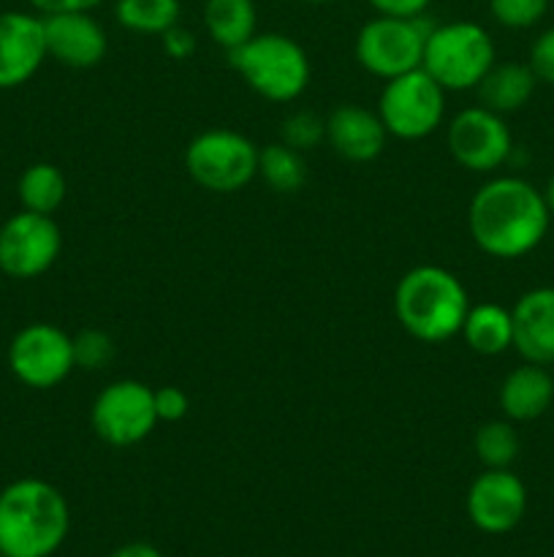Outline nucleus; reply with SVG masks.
Masks as SVG:
<instances>
[{
	"mask_svg": "<svg viewBox=\"0 0 554 557\" xmlns=\"http://www.w3.org/2000/svg\"><path fill=\"white\" fill-rule=\"evenodd\" d=\"M470 297L459 277L438 264H418L394 288V315L418 343L440 346L462 332Z\"/></svg>",
	"mask_w": 554,
	"mask_h": 557,
	"instance_id": "obj_3",
	"label": "nucleus"
},
{
	"mask_svg": "<svg viewBox=\"0 0 554 557\" xmlns=\"http://www.w3.org/2000/svg\"><path fill=\"white\" fill-rule=\"evenodd\" d=\"M16 196H20L22 210L38 212V215H54L63 207L65 196H68V183H65V174L54 163L38 161L30 163L20 174Z\"/></svg>",
	"mask_w": 554,
	"mask_h": 557,
	"instance_id": "obj_22",
	"label": "nucleus"
},
{
	"mask_svg": "<svg viewBox=\"0 0 554 557\" xmlns=\"http://www.w3.org/2000/svg\"><path fill=\"white\" fill-rule=\"evenodd\" d=\"M445 145L462 169L473 174H494L514 152V134L503 114L478 103L451 117Z\"/></svg>",
	"mask_w": 554,
	"mask_h": 557,
	"instance_id": "obj_11",
	"label": "nucleus"
},
{
	"mask_svg": "<svg viewBox=\"0 0 554 557\" xmlns=\"http://www.w3.org/2000/svg\"><path fill=\"white\" fill-rule=\"evenodd\" d=\"M9 370L27 389L47 392L74 373V337L49 321L27 324L11 337Z\"/></svg>",
	"mask_w": 554,
	"mask_h": 557,
	"instance_id": "obj_10",
	"label": "nucleus"
},
{
	"mask_svg": "<svg viewBox=\"0 0 554 557\" xmlns=\"http://www.w3.org/2000/svg\"><path fill=\"white\" fill-rule=\"evenodd\" d=\"M473 451L483 468H511L521 451V438L511 419H489L473 435Z\"/></svg>",
	"mask_w": 554,
	"mask_h": 557,
	"instance_id": "obj_25",
	"label": "nucleus"
},
{
	"mask_svg": "<svg viewBox=\"0 0 554 557\" xmlns=\"http://www.w3.org/2000/svg\"><path fill=\"white\" fill-rule=\"evenodd\" d=\"M500 411L514 424L536 422L554 403V379L543 364L525 362L511 370L498 392Z\"/></svg>",
	"mask_w": 554,
	"mask_h": 557,
	"instance_id": "obj_18",
	"label": "nucleus"
},
{
	"mask_svg": "<svg viewBox=\"0 0 554 557\" xmlns=\"http://www.w3.org/2000/svg\"><path fill=\"white\" fill-rule=\"evenodd\" d=\"M530 69L536 71L538 82L554 87V27L543 30L530 47Z\"/></svg>",
	"mask_w": 554,
	"mask_h": 557,
	"instance_id": "obj_30",
	"label": "nucleus"
},
{
	"mask_svg": "<svg viewBox=\"0 0 554 557\" xmlns=\"http://www.w3.org/2000/svg\"><path fill=\"white\" fill-rule=\"evenodd\" d=\"M527 500L525 482L511 468H483L467 487L465 511L481 533L505 536L521 525Z\"/></svg>",
	"mask_w": 554,
	"mask_h": 557,
	"instance_id": "obj_13",
	"label": "nucleus"
},
{
	"mask_svg": "<svg viewBox=\"0 0 554 557\" xmlns=\"http://www.w3.org/2000/svg\"><path fill=\"white\" fill-rule=\"evenodd\" d=\"M280 139L282 145L304 156V152L315 150L320 141H326V117L310 112V109H297L282 120Z\"/></svg>",
	"mask_w": 554,
	"mask_h": 557,
	"instance_id": "obj_26",
	"label": "nucleus"
},
{
	"mask_svg": "<svg viewBox=\"0 0 554 557\" xmlns=\"http://www.w3.org/2000/svg\"><path fill=\"white\" fill-rule=\"evenodd\" d=\"M367 5L380 16H424L432 0H367Z\"/></svg>",
	"mask_w": 554,
	"mask_h": 557,
	"instance_id": "obj_32",
	"label": "nucleus"
},
{
	"mask_svg": "<svg viewBox=\"0 0 554 557\" xmlns=\"http://www.w3.org/2000/svg\"><path fill=\"white\" fill-rule=\"evenodd\" d=\"M538 76L530 69V63H516V60H505V63H494L481 79L478 90V101L481 107L492 109L498 114L519 112L530 103L536 96Z\"/></svg>",
	"mask_w": 554,
	"mask_h": 557,
	"instance_id": "obj_19",
	"label": "nucleus"
},
{
	"mask_svg": "<svg viewBox=\"0 0 554 557\" xmlns=\"http://www.w3.org/2000/svg\"><path fill=\"white\" fill-rule=\"evenodd\" d=\"M228 63L255 96L272 103L297 101L313 76L304 47L286 33H255L228 52Z\"/></svg>",
	"mask_w": 554,
	"mask_h": 557,
	"instance_id": "obj_4",
	"label": "nucleus"
},
{
	"mask_svg": "<svg viewBox=\"0 0 554 557\" xmlns=\"http://www.w3.org/2000/svg\"><path fill=\"white\" fill-rule=\"evenodd\" d=\"M63 250V232L52 215L14 212L0 226V272L14 281H33L54 267Z\"/></svg>",
	"mask_w": 554,
	"mask_h": 557,
	"instance_id": "obj_12",
	"label": "nucleus"
},
{
	"mask_svg": "<svg viewBox=\"0 0 554 557\" xmlns=\"http://www.w3.org/2000/svg\"><path fill=\"white\" fill-rule=\"evenodd\" d=\"M552 0H489V14L505 30H530L546 16Z\"/></svg>",
	"mask_w": 554,
	"mask_h": 557,
	"instance_id": "obj_27",
	"label": "nucleus"
},
{
	"mask_svg": "<svg viewBox=\"0 0 554 557\" xmlns=\"http://www.w3.org/2000/svg\"><path fill=\"white\" fill-rule=\"evenodd\" d=\"M514 351L525 362L554 364V286H536L511 308Z\"/></svg>",
	"mask_w": 554,
	"mask_h": 557,
	"instance_id": "obj_17",
	"label": "nucleus"
},
{
	"mask_svg": "<svg viewBox=\"0 0 554 557\" xmlns=\"http://www.w3.org/2000/svg\"><path fill=\"white\" fill-rule=\"evenodd\" d=\"M259 150L239 131H201L185 147V172L210 194H237L259 177Z\"/></svg>",
	"mask_w": 554,
	"mask_h": 557,
	"instance_id": "obj_6",
	"label": "nucleus"
},
{
	"mask_svg": "<svg viewBox=\"0 0 554 557\" xmlns=\"http://www.w3.org/2000/svg\"><path fill=\"white\" fill-rule=\"evenodd\" d=\"M36 14H65V11H92L103 3V0H27Z\"/></svg>",
	"mask_w": 554,
	"mask_h": 557,
	"instance_id": "obj_33",
	"label": "nucleus"
},
{
	"mask_svg": "<svg viewBox=\"0 0 554 557\" xmlns=\"http://www.w3.org/2000/svg\"><path fill=\"white\" fill-rule=\"evenodd\" d=\"M429 30L427 16H380L364 22L353 41V58L367 74L389 82L407 71L421 69L424 44Z\"/></svg>",
	"mask_w": 554,
	"mask_h": 557,
	"instance_id": "obj_7",
	"label": "nucleus"
},
{
	"mask_svg": "<svg viewBox=\"0 0 554 557\" xmlns=\"http://www.w3.org/2000/svg\"><path fill=\"white\" fill-rule=\"evenodd\" d=\"M109 557H163V553L150 542H128L114 549Z\"/></svg>",
	"mask_w": 554,
	"mask_h": 557,
	"instance_id": "obj_34",
	"label": "nucleus"
},
{
	"mask_svg": "<svg viewBox=\"0 0 554 557\" xmlns=\"http://www.w3.org/2000/svg\"><path fill=\"white\" fill-rule=\"evenodd\" d=\"M47 54L74 71L96 69L106 58L109 38L92 11H65L43 16Z\"/></svg>",
	"mask_w": 554,
	"mask_h": 557,
	"instance_id": "obj_15",
	"label": "nucleus"
},
{
	"mask_svg": "<svg viewBox=\"0 0 554 557\" xmlns=\"http://www.w3.org/2000/svg\"><path fill=\"white\" fill-rule=\"evenodd\" d=\"M190 411V397L188 392L179 386H161L155 389V413L158 422H182Z\"/></svg>",
	"mask_w": 554,
	"mask_h": 557,
	"instance_id": "obj_29",
	"label": "nucleus"
},
{
	"mask_svg": "<svg viewBox=\"0 0 554 557\" xmlns=\"http://www.w3.org/2000/svg\"><path fill=\"white\" fill-rule=\"evenodd\" d=\"M71 531L65 495L43 479H16L0 490V555L52 557Z\"/></svg>",
	"mask_w": 554,
	"mask_h": 557,
	"instance_id": "obj_2",
	"label": "nucleus"
},
{
	"mask_svg": "<svg viewBox=\"0 0 554 557\" xmlns=\"http://www.w3.org/2000/svg\"><path fill=\"white\" fill-rule=\"evenodd\" d=\"M114 359V341L103 330H81L74 335V362L81 370H103Z\"/></svg>",
	"mask_w": 554,
	"mask_h": 557,
	"instance_id": "obj_28",
	"label": "nucleus"
},
{
	"mask_svg": "<svg viewBox=\"0 0 554 557\" xmlns=\"http://www.w3.org/2000/svg\"><path fill=\"white\" fill-rule=\"evenodd\" d=\"M158 424L155 389L144 381L119 379L103 386L90 406V428L103 444L136 446L150 438Z\"/></svg>",
	"mask_w": 554,
	"mask_h": 557,
	"instance_id": "obj_9",
	"label": "nucleus"
},
{
	"mask_svg": "<svg viewBox=\"0 0 554 557\" xmlns=\"http://www.w3.org/2000/svg\"><path fill=\"white\" fill-rule=\"evenodd\" d=\"M0 557H3V555H0Z\"/></svg>",
	"mask_w": 554,
	"mask_h": 557,
	"instance_id": "obj_37",
	"label": "nucleus"
},
{
	"mask_svg": "<svg viewBox=\"0 0 554 557\" xmlns=\"http://www.w3.org/2000/svg\"><path fill=\"white\" fill-rule=\"evenodd\" d=\"M204 30L221 49L242 47L259 33V9L255 0H204Z\"/></svg>",
	"mask_w": 554,
	"mask_h": 557,
	"instance_id": "obj_21",
	"label": "nucleus"
},
{
	"mask_svg": "<svg viewBox=\"0 0 554 557\" xmlns=\"http://www.w3.org/2000/svg\"><path fill=\"white\" fill-rule=\"evenodd\" d=\"M375 112L394 139H427L443 125L445 90L424 69L407 71L383 82Z\"/></svg>",
	"mask_w": 554,
	"mask_h": 557,
	"instance_id": "obj_8",
	"label": "nucleus"
},
{
	"mask_svg": "<svg viewBox=\"0 0 554 557\" xmlns=\"http://www.w3.org/2000/svg\"><path fill=\"white\" fill-rule=\"evenodd\" d=\"M326 141L335 156L351 163H369L383 156L389 131L375 109L342 103V107L331 109L326 117Z\"/></svg>",
	"mask_w": 554,
	"mask_h": 557,
	"instance_id": "obj_16",
	"label": "nucleus"
},
{
	"mask_svg": "<svg viewBox=\"0 0 554 557\" xmlns=\"http://www.w3.org/2000/svg\"><path fill=\"white\" fill-rule=\"evenodd\" d=\"M259 177L264 185L275 194H297L302 190L304 180H307V166H304L302 152L291 150L282 141L266 145L259 150Z\"/></svg>",
	"mask_w": 554,
	"mask_h": 557,
	"instance_id": "obj_24",
	"label": "nucleus"
},
{
	"mask_svg": "<svg viewBox=\"0 0 554 557\" xmlns=\"http://www.w3.org/2000/svg\"><path fill=\"white\" fill-rule=\"evenodd\" d=\"M43 16L36 11L0 14V90H14L30 82L47 60Z\"/></svg>",
	"mask_w": 554,
	"mask_h": 557,
	"instance_id": "obj_14",
	"label": "nucleus"
},
{
	"mask_svg": "<svg viewBox=\"0 0 554 557\" xmlns=\"http://www.w3.org/2000/svg\"><path fill=\"white\" fill-rule=\"evenodd\" d=\"M552 226L543 194L525 177L500 174L473 194L467 207V232L481 253L500 261L530 256Z\"/></svg>",
	"mask_w": 554,
	"mask_h": 557,
	"instance_id": "obj_1",
	"label": "nucleus"
},
{
	"mask_svg": "<svg viewBox=\"0 0 554 557\" xmlns=\"http://www.w3.org/2000/svg\"><path fill=\"white\" fill-rule=\"evenodd\" d=\"M158 38H161L163 52L172 60H188L190 54L196 52V36L190 30H185L182 25L168 27V30Z\"/></svg>",
	"mask_w": 554,
	"mask_h": 557,
	"instance_id": "obj_31",
	"label": "nucleus"
},
{
	"mask_svg": "<svg viewBox=\"0 0 554 557\" xmlns=\"http://www.w3.org/2000/svg\"><path fill=\"white\" fill-rule=\"evenodd\" d=\"M541 194H543V201H546L549 212H552V218H554V174L546 180V185L541 188Z\"/></svg>",
	"mask_w": 554,
	"mask_h": 557,
	"instance_id": "obj_35",
	"label": "nucleus"
},
{
	"mask_svg": "<svg viewBox=\"0 0 554 557\" xmlns=\"http://www.w3.org/2000/svg\"><path fill=\"white\" fill-rule=\"evenodd\" d=\"M462 341L467 348L481 357H500V354L514 348V319L511 308L498 302H478L470 305L462 324Z\"/></svg>",
	"mask_w": 554,
	"mask_h": 557,
	"instance_id": "obj_20",
	"label": "nucleus"
},
{
	"mask_svg": "<svg viewBox=\"0 0 554 557\" xmlns=\"http://www.w3.org/2000/svg\"><path fill=\"white\" fill-rule=\"evenodd\" d=\"M179 0H117L114 20L119 27L139 36H163L168 27L179 25Z\"/></svg>",
	"mask_w": 554,
	"mask_h": 557,
	"instance_id": "obj_23",
	"label": "nucleus"
},
{
	"mask_svg": "<svg viewBox=\"0 0 554 557\" xmlns=\"http://www.w3.org/2000/svg\"><path fill=\"white\" fill-rule=\"evenodd\" d=\"M299 3H307V5H326V3H335V0H299Z\"/></svg>",
	"mask_w": 554,
	"mask_h": 557,
	"instance_id": "obj_36",
	"label": "nucleus"
},
{
	"mask_svg": "<svg viewBox=\"0 0 554 557\" xmlns=\"http://www.w3.org/2000/svg\"><path fill=\"white\" fill-rule=\"evenodd\" d=\"M494 63H498V47L492 33L470 20L432 25L424 44L421 69L445 92L476 90Z\"/></svg>",
	"mask_w": 554,
	"mask_h": 557,
	"instance_id": "obj_5",
	"label": "nucleus"
}]
</instances>
